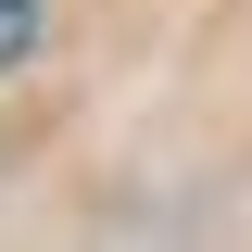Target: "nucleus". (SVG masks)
<instances>
[{"instance_id":"nucleus-1","label":"nucleus","mask_w":252,"mask_h":252,"mask_svg":"<svg viewBox=\"0 0 252 252\" xmlns=\"http://www.w3.org/2000/svg\"><path fill=\"white\" fill-rule=\"evenodd\" d=\"M13 51H38V0H0V63Z\"/></svg>"}]
</instances>
